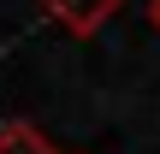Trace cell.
I'll return each mask as SVG.
<instances>
[{
    "mask_svg": "<svg viewBox=\"0 0 160 154\" xmlns=\"http://www.w3.org/2000/svg\"><path fill=\"white\" fill-rule=\"evenodd\" d=\"M42 6H48V12H53L71 36H95V30H101V24L125 6V0H42Z\"/></svg>",
    "mask_w": 160,
    "mask_h": 154,
    "instance_id": "1",
    "label": "cell"
},
{
    "mask_svg": "<svg viewBox=\"0 0 160 154\" xmlns=\"http://www.w3.org/2000/svg\"><path fill=\"white\" fill-rule=\"evenodd\" d=\"M0 154H59L36 125H24V119H12V125H0Z\"/></svg>",
    "mask_w": 160,
    "mask_h": 154,
    "instance_id": "2",
    "label": "cell"
},
{
    "mask_svg": "<svg viewBox=\"0 0 160 154\" xmlns=\"http://www.w3.org/2000/svg\"><path fill=\"white\" fill-rule=\"evenodd\" d=\"M148 24H154V30H160V0H148Z\"/></svg>",
    "mask_w": 160,
    "mask_h": 154,
    "instance_id": "3",
    "label": "cell"
}]
</instances>
